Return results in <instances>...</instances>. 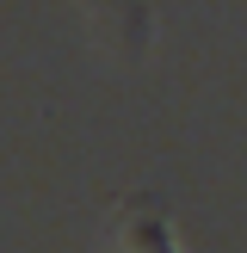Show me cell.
<instances>
[{"mask_svg":"<svg viewBox=\"0 0 247 253\" xmlns=\"http://www.w3.org/2000/svg\"><path fill=\"white\" fill-rule=\"evenodd\" d=\"M118 229H124V247L130 253H173V229H167L161 198H130L118 210Z\"/></svg>","mask_w":247,"mask_h":253,"instance_id":"1","label":"cell"}]
</instances>
